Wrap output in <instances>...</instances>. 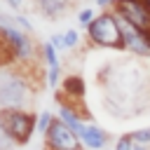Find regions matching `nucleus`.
Instances as JSON below:
<instances>
[{
	"mask_svg": "<svg viewBox=\"0 0 150 150\" xmlns=\"http://www.w3.org/2000/svg\"><path fill=\"white\" fill-rule=\"evenodd\" d=\"M59 82H61V68H47V84L56 89Z\"/></svg>",
	"mask_w": 150,
	"mask_h": 150,
	"instance_id": "15",
	"label": "nucleus"
},
{
	"mask_svg": "<svg viewBox=\"0 0 150 150\" xmlns=\"http://www.w3.org/2000/svg\"><path fill=\"white\" fill-rule=\"evenodd\" d=\"M87 38L91 45L98 47H108V49H124V40H122V30H120V21L115 12H101L96 14V19L91 21V26L87 28Z\"/></svg>",
	"mask_w": 150,
	"mask_h": 150,
	"instance_id": "3",
	"label": "nucleus"
},
{
	"mask_svg": "<svg viewBox=\"0 0 150 150\" xmlns=\"http://www.w3.org/2000/svg\"><path fill=\"white\" fill-rule=\"evenodd\" d=\"M52 122H54V117H52V112H49V110L38 112V131H40V134H47V131H49V127H52Z\"/></svg>",
	"mask_w": 150,
	"mask_h": 150,
	"instance_id": "10",
	"label": "nucleus"
},
{
	"mask_svg": "<svg viewBox=\"0 0 150 150\" xmlns=\"http://www.w3.org/2000/svg\"><path fill=\"white\" fill-rule=\"evenodd\" d=\"M120 21V30H122V40H124V49H129L136 56H150V42H148V33L136 28L134 23H129L127 19L117 16Z\"/></svg>",
	"mask_w": 150,
	"mask_h": 150,
	"instance_id": "6",
	"label": "nucleus"
},
{
	"mask_svg": "<svg viewBox=\"0 0 150 150\" xmlns=\"http://www.w3.org/2000/svg\"><path fill=\"white\" fill-rule=\"evenodd\" d=\"M96 5L105 9V7H112V5H115V0H96Z\"/></svg>",
	"mask_w": 150,
	"mask_h": 150,
	"instance_id": "19",
	"label": "nucleus"
},
{
	"mask_svg": "<svg viewBox=\"0 0 150 150\" xmlns=\"http://www.w3.org/2000/svg\"><path fill=\"white\" fill-rule=\"evenodd\" d=\"M94 19H96V14H94V9H89V7L77 12V21H80V26H84V28H89Z\"/></svg>",
	"mask_w": 150,
	"mask_h": 150,
	"instance_id": "12",
	"label": "nucleus"
},
{
	"mask_svg": "<svg viewBox=\"0 0 150 150\" xmlns=\"http://www.w3.org/2000/svg\"><path fill=\"white\" fill-rule=\"evenodd\" d=\"M30 91H33V82L23 73V68H14V66L0 68V110L7 108L28 110L26 103L30 98Z\"/></svg>",
	"mask_w": 150,
	"mask_h": 150,
	"instance_id": "1",
	"label": "nucleus"
},
{
	"mask_svg": "<svg viewBox=\"0 0 150 150\" xmlns=\"http://www.w3.org/2000/svg\"><path fill=\"white\" fill-rule=\"evenodd\" d=\"M59 120L66 124V127H70L75 134H77V138L84 134V129H87V124L82 122V117L73 110V108H68V105H61V110H59Z\"/></svg>",
	"mask_w": 150,
	"mask_h": 150,
	"instance_id": "9",
	"label": "nucleus"
},
{
	"mask_svg": "<svg viewBox=\"0 0 150 150\" xmlns=\"http://www.w3.org/2000/svg\"><path fill=\"white\" fill-rule=\"evenodd\" d=\"M143 2H145V7H148V9H150V0H143Z\"/></svg>",
	"mask_w": 150,
	"mask_h": 150,
	"instance_id": "21",
	"label": "nucleus"
},
{
	"mask_svg": "<svg viewBox=\"0 0 150 150\" xmlns=\"http://www.w3.org/2000/svg\"><path fill=\"white\" fill-rule=\"evenodd\" d=\"M131 138H134V143H136V145H150V127L131 131Z\"/></svg>",
	"mask_w": 150,
	"mask_h": 150,
	"instance_id": "11",
	"label": "nucleus"
},
{
	"mask_svg": "<svg viewBox=\"0 0 150 150\" xmlns=\"http://www.w3.org/2000/svg\"><path fill=\"white\" fill-rule=\"evenodd\" d=\"M49 45L59 52V49H66V42H63V35H52V40H49Z\"/></svg>",
	"mask_w": 150,
	"mask_h": 150,
	"instance_id": "17",
	"label": "nucleus"
},
{
	"mask_svg": "<svg viewBox=\"0 0 150 150\" xmlns=\"http://www.w3.org/2000/svg\"><path fill=\"white\" fill-rule=\"evenodd\" d=\"M45 148L47 150H80V138L61 120H54L49 131L45 134Z\"/></svg>",
	"mask_w": 150,
	"mask_h": 150,
	"instance_id": "4",
	"label": "nucleus"
},
{
	"mask_svg": "<svg viewBox=\"0 0 150 150\" xmlns=\"http://www.w3.org/2000/svg\"><path fill=\"white\" fill-rule=\"evenodd\" d=\"M63 42H66V49H73V47H77V45H80V33H77L75 28L66 30V33H63Z\"/></svg>",
	"mask_w": 150,
	"mask_h": 150,
	"instance_id": "14",
	"label": "nucleus"
},
{
	"mask_svg": "<svg viewBox=\"0 0 150 150\" xmlns=\"http://www.w3.org/2000/svg\"><path fill=\"white\" fill-rule=\"evenodd\" d=\"M134 148H136V143H134L131 134L120 136V138H117V143H115V150H134Z\"/></svg>",
	"mask_w": 150,
	"mask_h": 150,
	"instance_id": "16",
	"label": "nucleus"
},
{
	"mask_svg": "<svg viewBox=\"0 0 150 150\" xmlns=\"http://www.w3.org/2000/svg\"><path fill=\"white\" fill-rule=\"evenodd\" d=\"M7 5H9L12 9H21V7L26 5V0H7Z\"/></svg>",
	"mask_w": 150,
	"mask_h": 150,
	"instance_id": "18",
	"label": "nucleus"
},
{
	"mask_svg": "<svg viewBox=\"0 0 150 150\" xmlns=\"http://www.w3.org/2000/svg\"><path fill=\"white\" fill-rule=\"evenodd\" d=\"M9 21H12V23H14L16 28H21L23 33H28V35L33 33V23H30V21H28L26 16H21V14H19V16H9Z\"/></svg>",
	"mask_w": 150,
	"mask_h": 150,
	"instance_id": "13",
	"label": "nucleus"
},
{
	"mask_svg": "<svg viewBox=\"0 0 150 150\" xmlns=\"http://www.w3.org/2000/svg\"><path fill=\"white\" fill-rule=\"evenodd\" d=\"M0 127L16 145H26L35 134L38 115L21 108H7V110H0Z\"/></svg>",
	"mask_w": 150,
	"mask_h": 150,
	"instance_id": "2",
	"label": "nucleus"
},
{
	"mask_svg": "<svg viewBox=\"0 0 150 150\" xmlns=\"http://www.w3.org/2000/svg\"><path fill=\"white\" fill-rule=\"evenodd\" d=\"M134 150H148V145H136Z\"/></svg>",
	"mask_w": 150,
	"mask_h": 150,
	"instance_id": "20",
	"label": "nucleus"
},
{
	"mask_svg": "<svg viewBox=\"0 0 150 150\" xmlns=\"http://www.w3.org/2000/svg\"><path fill=\"white\" fill-rule=\"evenodd\" d=\"M0 131H2V127H0Z\"/></svg>",
	"mask_w": 150,
	"mask_h": 150,
	"instance_id": "22",
	"label": "nucleus"
},
{
	"mask_svg": "<svg viewBox=\"0 0 150 150\" xmlns=\"http://www.w3.org/2000/svg\"><path fill=\"white\" fill-rule=\"evenodd\" d=\"M80 141H82L89 150H101V148L108 143V134H105L101 127H96V124H87V129H84V134L80 136Z\"/></svg>",
	"mask_w": 150,
	"mask_h": 150,
	"instance_id": "8",
	"label": "nucleus"
},
{
	"mask_svg": "<svg viewBox=\"0 0 150 150\" xmlns=\"http://www.w3.org/2000/svg\"><path fill=\"white\" fill-rule=\"evenodd\" d=\"M112 12L129 23H134L141 30H150V9L145 7L143 0H117L112 5Z\"/></svg>",
	"mask_w": 150,
	"mask_h": 150,
	"instance_id": "5",
	"label": "nucleus"
},
{
	"mask_svg": "<svg viewBox=\"0 0 150 150\" xmlns=\"http://www.w3.org/2000/svg\"><path fill=\"white\" fill-rule=\"evenodd\" d=\"M70 2L73 0H35V7L47 19H59L70 9Z\"/></svg>",
	"mask_w": 150,
	"mask_h": 150,
	"instance_id": "7",
	"label": "nucleus"
}]
</instances>
